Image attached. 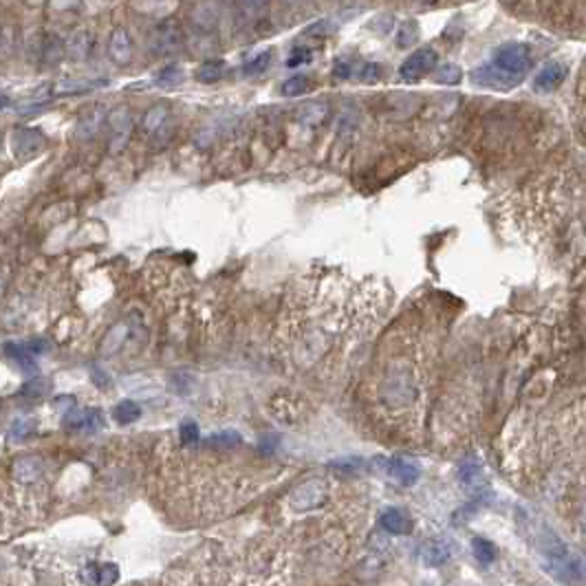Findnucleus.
<instances>
[{
    "instance_id": "obj_1",
    "label": "nucleus",
    "mask_w": 586,
    "mask_h": 586,
    "mask_svg": "<svg viewBox=\"0 0 586 586\" xmlns=\"http://www.w3.org/2000/svg\"><path fill=\"white\" fill-rule=\"evenodd\" d=\"M529 69V51L523 44H505L494 54L491 62L472 73V82L485 88H512Z\"/></svg>"
},
{
    "instance_id": "obj_2",
    "label": "nucleus",
    "mask_w": 586,
    "mask_h": 586,
    "mask_svg": "<svg viewBox=\"0 0 586 586\" xmlns=\"http://www.w3.org/2000/svg\"><path fill=\"white\" fill-rule=\"evenodd\" d=\"M331 496V485L327 478H311L304 480L302 485H298L291 494H289V505L291 510L298 514H309L316 512L320 507L329 500Z\"/></svg>"
},
{
    "instance_id": "obj_3",
    "label": "nucleus",
    "mask_w": 586,
    "mask_h": 586,
    "mask_svg": "<svg viewBox=\"0 0 586 586\" xmlns=\"http://www.w3.org/2000/svg\"><path fill=\"white\" fill-rule=\"evenodd\" d=\"M184 47V33H181L179 22L168 18L157 24V29L150 35V49L154 56H170Z\"/></svg>"
},
{
    "instance_id": "obj_4",
    "label": "nucleus",
    "mask_w": 586,
    "mask_h": 586,
    "mask_svg": "<svg viewBox=\"0 0 586 586\" xmlns=\"http://www.w3.org/2000/svg\"><path fill=\"white\" fill-rule=\"evenodd\" d=\"M439 56L437 51L432 49H421V51H414V54L401 64L399 75L403 82H419L421 77H425L430 71L437 67Z\"/></svg>"
},
{
    "instance_id": "obj_5",
    "label": "nucleus",
    "mask_w": 586,
    "mask_h": 586,
    "mask_svg": "<svg viewBox=\"0 0 586 586\" xmlns=\"http://www.w3.org/2000/svg\"><path fill=\"white\" fill-rule=\"evenodd\" d=\"M11 474H14V480H18L20 485H35L42 478L44 467L38 457H20L11 465Z\"/></svg>"
},
{
    "instance_id": "obj_6",
    "label": "nucleus",
    "mask_w": 586,
    "mask_h": 586,
    "mask_svg": "<svg viewBox=\"0 0 586 586\" xmlns=\"http://www.w3.org/2000/svg\"><path fill=\"white\" fill-rule=\"evenodd\" d=\"M452 542L446 538H434V540H428L421 546V560L428 567H441L446 564L448 560L452 557Z\"/></svg>"
},
{
    "instance_id": "obj_7",
    "label": "nucleus",
    "mask_w": 586,
    "mask_h": 586,
    "mask_svg": "<svg viewBox=\"0 0 586 586\" xmlns=\"http://www.w3.org/2000/svg\"><path fill=\"white\" fill-rule=\"evenodd\" d=\"M42 143H44V137L33 128H18L14 133V152L22 159H27L33 152L40 150Z\"/></svg>"
},
{
    "instance_id": "obj_8",
    "label": "nucleus",
    "mask_w": 586,
    "mask_h": 586,
    "mask_svg": "<svg viewBox=\"0 0 586 586\" xmlns=\"http://www.w3.org/2000/svg\"><path fill=\"white\" fill-rule=\"evenodd\" d=\"M459 480H461V485L467 491H472V494L483 491L485 485H487L485 476H483V470L478 467V463H463L459 467Z\"/></svg>"
},
{
    "instance_id": "obj_9",
    "label": "nucleus",
    "mask_w": 586,
    "mask_h": 586,
    "mask_svg": "<svg viewBox=\"0 0 586 586\" xmlns=\"http://www.w3.org/2000/svg\"><path fill=\"white\" fill-rule=\"evenodd\" d=\"M388 474L401 485H414L419 480V467L408 461H388Z\"/></svg>"
},
{
    "instance_id": "obj_10",
    "label": "nucleus",
    "mask_w": 586,
    "mask_h": 586,
    "mask_svg": "<svg viewBox=\"0 0 586 586\" xmlns=\"http://www.w3.org/2000/svg\"><path fill=\"white\" fill-rule=\"evenodd\" d=\"M382 527L390 533V536H403V533L410 531V520L401 510L390 507V510H386L382 516Z\"/></svg>"
},
{
    "instance_id": "obj_11",
    "label": "nucleus",
    "mask_w": 586,
    "mask_h": 586,
    "mask_svg": "<svg viewBox=\"0 0 586 586\" xmlns=\"http://www.w3.org/2000/svg\"><path fill=\"white\" fill-rule=\"evenodd\" d=\"M90 47H93V35L88 31H75L69 38V44H67V54L73 60H84L90 54Z\"/></svg>"
},
{
    "instance_id": "obj_12",
    "label": "nucleus",
    "mask_w": 586,
    "mask_h": 586,
    "mask_svg": "<svg viewBox=\"0 0 586 586\" xmlns=\"http://www.w3.org/2000/svg\"><path fill=\"white\" fill-rule=\"evenodd\" d=\"M67 425L82 430H99L104 428V416L97 410H75L71 416H67Z\"/></svg>"
},
{
    "instance_id": "obj_13",
    "label": "nucleus",
    "mask_w": 586,
    "mask_h": 586,
    "mask_svg": "<svg viewBox=\"0 0 586 586\" xmlns=\"http://www.w3.org/2000/svg\"><path fill=\"white\" fill-rule=\"evenodd\" d=\"M130 54H133V44H130V38L124 29H117L111 38V58L117 64H126L130 60Z\"/></svg>"
},
{
    "instance_id": "obj_14",
    "label": "nucleus",
    "mask_w": 586,
    "mask_h": 586,
    "mask_svg": "<svg viewBox=\"0 0 586 586\" xmlns=\"http://www.w3.org/2000/svg\"><path fill=\"white\" fill-rule=\"evenodd\" d=\"M364 64L366 62H359L357 58H350V56L337 58L335 67H333V75L340 77V80H359Z\"/></svg>"
},
{
    "instance_id": "obj_15",
    "label": "nucleus",
    "mask_w": 586,
    "mask_h": 586,
    "mask_svg": "<svg viewBox=\"0 0 586 586\" xmlns=\"http://www.w3.org/2000/svg\"><path fill=\"white\" fill-rule=\"evenodd\" d=\"M88 584L93 586H113L120 580V571L115 564H101L97 569H88Z\"/></svg>"
},
{
    "instance_id": "obj_16",
    "label": "nucleus",
    "mask_w": 586,
    "mask_h": 586,
    "mask_svg": "<svg viewBox=\"0 0 586 586\" xmlns=\"http://www.w3.org/2000/svg\"><path fill=\"white\" fill-rule=\"evenodd\" d=\"M564 80V69L560 64H546L544 71L536 77L538 88H555Z\"/></svg>"
},
{
    "instance_id": "obj_17",
    "label": "nucleus",
    "mask_w": 586,
    "mask_h": 586,
    "mask_svg": "<svg viewBox=\"0 0 586 586\" xmlns=\"http://www.w3.org/2000/svg\"><path fill=\"white\" fill-rule=\"evenodd\" d=\"M225 69H227V64L223 60H210V62H205L203 67L199 69L197 77L201 82L205 84H212V82H218L220 77L225 75Z\"/></svg>"
},
{
    "instance_id": "obj_18",
    "label": "nucleus",
    "mask_w": 586,
    "mask_h": 586,
    "mask_svg": "<svg viewBox=\"0 0 586 586\" xmlns=\"http://www.w3.org/2000/svg\"><path fill=\"white\" fill-rule=\"evenodd\" d=\"M329 108H327V104H307V106L298 113V120H300L302 124L307 126H318L324 122V117H327Z\"/></svg>"
},
{
    "instance_id": "obj_19",
    "label": "nucleus",
    "mask_w": 586,
    "mask_h": 586,
    "mask_svg": "<svg viewBox=\"0 0 586 586\" xmlns=\"http://www.w3.org/2000/svg\"><path fill=\"white\" fill-rule=\"evenodd\" d=\"M139 406L135 401H122V403H117V408H115V421L120 423V425H130V423H135L139 419Z\"/></svg>"
},
{
    "instance_id": "obj_20",
    "label": "nucleus",
    "mask_w": 586,
    "mask_h": 586,
    "mask_svg": "<svg viewBox=\"0 0 586 586\" xmlns=\"http://www.w3.org/2000/svg\"><path fill=\"white\" fill-rule=\"evenodd\" d=\"M67 54V47L62 44V40L58 35H49L47 38V42H44V47H42V60L49 64H56V62H60L62 60V56Z\"/></svg>"
},
{
    "instance_id": "obj_21",
    "label": "nucleus",
    "mask_w": 586,
    "mask_h": 586,
    "mask_svg": "<svg viewBox=\"0 0 586 586\" xmlns=\"http://www.w3.org/2000/svg\"><path fill=\"white\" fill-rule=\"evenodd\" d=\"M309 86H311V77L309 75H302V73L293 75V77H289V80L282 84V95H286V97L302 95L304 90H309Z\"/></svg>"
},
{
    "instance_id": "obj_22",
    "label": "nucleus",
    "mask_w": 586,
    "mask_h": 586,
    "mask_svg": "<svg viewBox=\"0 0 586 586\" xmlns=\"http://www.w3.org/2000/svg\"><path fill=\"white\" fill-rule=\"evenodd\" d=\"M472 549H474V555L478 557V562H483V564L494 562V557H496V546L485 538H474Z\"/></svg>"
},
{
    "instance_id": "obj_23",
    "label": "nucleus",
    "mask_w": 586,
    "mask_h": 586,
    "mask_svg": "<svg viewBox=\"0 0 586 586\" xmlns=\"http://www.w3.org/2000/svg\"><path fill=\"white\" fill-rule=\"evenodd\" d=\"M269 64H271V51H265V54L256 56L252 62L245 64V67H243V75H245V77L260 75V73H265V71L269 69Z\"/></svg>"
},
{
    "instance_id": "obj_24",
    "label": "nucleus",
    "mask_w": 586,
    "mask_h": 586,
    "mask_svg": "<svg viewBox=\"0 0 586 586\" xmlns=\"http://www.w3.org/2000/svg\"><path fill=\"white\" fill-rule=\"evenodd\" d=\"M461 77H463V73L457 64H443V67L434 73V80L439 84H459Z\"/></svg>"
},
{
    "instance_id": "obj_25",
    "label": "nucleus",
    "mask_w": 586,
    "mask_h": 586,
    "mask_svg": "<svg viewBox=\"0 0 586 586\" xmlns=\"http://www.w3.org/2000/svg\"><path fill=\"white\" fill-rule=\"evenodd\" d=\"M207 443H212L216 448H234L241 446V434L234 432V430H223V432H216L207 439Z\"/></svg>"
},
{
    "instance_id": "obj_26",
    "label": "nucleus",
    "mask_w": 586,
    "mask_h": 586,
    "mask_svg": "<svg viewBox=\"0 0 586 586\" xmlns=\"http://www.w3.org/2000/svg\"><path fill=\"white\" fill-rule=\"evenodd\" d=\"M179 441H181V446H186V448L197 446V443H199V428H197V423H192V421L181 423V428H179Z\"/></svg>"
},
{
    "instance_id": "obj_27",
    "label": "nucleus",
    "mask_w": 586,
    "mask_h": 586,
    "mask_svg": "<svg viewBox=\"0 0 586 586\" xmlns=\"http://www.w3.org/2000/svg\"><path fill=\"white\" fill-rule=\"evenodd\" d=\"M106 84V80H69V82H62L60 90L62 93H80V90H88V88H95Z\"/></svg>"
},
{
    "instance_id": "obj_28",
    "label": "nucleus",
    "mask_w": 586,
    "mask_h": 586,
    "mask_svg": "<svg viewBox=\"0 0 586 586\" xmlns=\"http://www.w3.org/2000/svg\"><path fill=\"white\" fill-rule=\"evenodd\" d=\"M101 120H104V115H101L99 111L93 113V115H88V117H84L82 124H80V128H77V135H80V137H93V135L97 133V128H99Z\"/></svg>"
},
{
    "instance_id": "obj_29",
    "label": "nucleus",
    "mask_w": 586,
    "mask_h": 586,
    "mask_svg": "<svg viewBox=\"0 0 586 586\" xmlns=\"http://www.w3.org/2000/svg\"><path fill=\"white\" fill-rule=\"evenodd\" d=\"M184 82V69L181 67H168L157 75V84L159 86H174Z\"/></svg>"
},
{
    "instance_id": "obj_30",
    "label": "nucleus",
    "mask_w": 586,
    "mask_h": 586,
    "mask_svg": "<svg viewBox=\"0 0 586 586\" xmlns=\"http://www.w3.org/2000/svg\"><path fill=\"white\" fill-rule=\"evenodd\" d=\"M165 120H168V108L165 106L150 108L146 113V117H143V128H146V130H157Z\"/></svg>"
},
{
    "instance_id": "obj_31",
    "label": "nucleus",
    "mask_w": 586,
    "mask_h": 586,
    "mask_svg": "<svg viewBox=\"0 0 586 586\" xmlns=\"http://www.w3.org/2000/svg\"><path fill=\"white\" fill-rule=\"evenodd\" d=\"M414 40H416V24L414 22H403L401 29H399L397 44L399 47H410Z\"/></svg>"
},
{
    "instance_id": "obj_32",
    "label": "nucleus",
    "mask_w": 586,
    "mask_h": 586,
    "mask_svg": "<svg viewBox=\"0 0 586 586\" xmlns=\"http://www.w3.org/2000/svg\"><path fill=\"white\" fill-rule=\"evenodd\" d=\"M380 75H382V67H380V64L368 62V64H364L359 80H361V82H377V80H380Z\"/></svg>"
},
{
    "instance_id": "obj_33",
    "label": "nucleus",
    "mask_w": 586,
    "mask_h": 586,
    "mask_svg": "<svg viewBox=\"0 0 586 586\" xmlns=\"http://www.w3.org/2000/svg\"><path fill=\"white\" fill-rule=\"evenodd\" d=\"M236 3L243 11H247V14H258V11H263L271 0H236Z\"/></svg>"
},
{
    "instance_id": "obj_34",
    "label": "nucleus",
    "mask_w": 586,
    "mask_h": 586,
    "mask_svg": "<svg viewBox=\"0 0 586 586\" xmlns=\"http://www.w3.org/2000/svg\"><path fill=\"white\" fill-rule=\"evenodd\" d=\"M311 58H314V56H311V51H309V49H295V51H293V56H291L289 60H286V64H289L291 69H295V67H302V64H307Z\"/></svg>"
},
{
    "instance_id": "obj_35",
    "label": "nucleus",
    "mask_w": 586,
    "mask_h": 586,
    "mask_svg": "<svg viewBox=\"0 0 586 586\" xmlns=\"http://www.w3.org/2000/svg\"><path fill=\"white\" fill-rule=\"evenodd\" d=\"M333 31H335V24L331 20H320L311 29H307V33H311V35H327V33H333Z\"/></svg>"
}]
</instances>
